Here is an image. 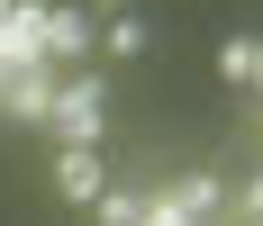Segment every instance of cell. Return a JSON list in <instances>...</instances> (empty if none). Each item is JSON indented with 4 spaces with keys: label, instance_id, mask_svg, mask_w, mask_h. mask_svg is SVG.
<instances>
[{
    "label": "cell",
    "instance_id": "cell-1",
    "mask_svg": "<svg viewBox=\"0 0 263 226\" xmlns=\"http://www.w3.org/2000/svg\"><path fill=\"white\" fill-rule=\"evenodd\" d=\"M46 127L64 136V145H100V127H109V91H100V73L54 81V109H46Z\"/></svg>",
    "mask_w": 263,
    "mask_h": 226
},
{
    "label": "cell",
    "instance_id": "cell-2",
    "mask_svg": "<svg viewBox=\"0 0 263 226\" xmlns=\"http://www.w3.org/2000/svg\"><path fill=\"white\" fill-rule=\"evenodd\" d=\"M46 64V0H9L0 9V73Z\"/></svg>",
    "mask_w": 263,
    "mask_h": 226
},
{
    "label": "cell",
    "instance_id": "cell-3",
    "mask_svg": "<svg viewBox=\"0 0 263 226\" xmlns=\"http://www.w3.org/2000/svg\"><path fill=\"white\" fill-rule=\"evenodd\" d=\"M54 190L73 208H100V190H109V172H100V145H64L54 154Z\"/></svg>",
    "mask_w": 263,
    "mask_h": 226
},
{
    "label": "cell",
    "instance_id": "cell-4",
    "mask_svg": "<svg viewBox=\"0 0 263 226\" xmlns=\"http://www.w3.org/2000/svg\"><path fill=\"white\" fill-rule=\"evenodd\" d=\"M91 46H100V27H91V9H46V54L54 64H91Z\"/></svg>",
    "mask_w": 263,
    "mask_h": 226
},
{
    "label": "cell",
    "instance_id": "cell-5",
    "mask_svg": "<svg viewBox=\"0 0 263 226\" xmlns=\"http://www.w3.org/2000/svg\"><path fill=\"white\" fill-rule=\"evenodd\" d=\"M0 109H9L18 127H46V109H54V73H46V64L9 73V81H0Z\"/></svg>",
    "mask_w": 263,
    "mask_h": 226
},
{
    "label": "cell",
    "instance_id": "cell-6",
    "mask_svg": "<svg viewBox=\"0 0 263 226\" xmlns=\"http://www.w3.org/2000/svg\"><path fill=\"white\" fill-rule=\"evenodd\" d=\"M163 199H173V208H182L191 226H200V217H209L218 199H227V190H218V172H182V181H173V190H163Z\"/></svg>",
    "mask_w": 263,
    "mask_h": 226
},
{
    "label": "cell",
    "instance_id": "cell-7",
    "mask_svg": "<svg viewBox=\"0 0 263 226\" xmlns=\"http://www.w3.org/2000/svg\"><path fill=\"white\" fill-rule=\"evenodd\" d=\"M218 81H227V91L254 81V36H227V46H218Z\"/></svg>",
    "mask_w": 263,
    "mask_h": 226
},
{
    "label": "cell",
    "instance_id": "cell-8",
    "mask_svg": "<svg viewBox=\"0 0 263 226\" xmlns=\"http://www.w3.org/2000/svg\"><path fill=\"white\" fill-rule=\"evenodd\" d=\"M100 46L118 54V64H127V54H145V18H136V9H127V18H100Z\"/></svg>",
    "mask_w": 263,
    "mask_h": 226
},
{
    "label": "cell",
    "instance_id": "cell-9",
    "mask_svg": "<svg viewBox=\"0 0 263 226\" xmlns=\"http://www.w3.org/2000/svg\"><path fill=\"white\" fill-rule=\"evenodd\" d=\"M100 226H145V199L136 190H100Z\"/></svg>",
    "mask_w": 263,
    "mask_h": 226
},
{
    "label": "cell",
    "instance_id": "cell-10",
    "mask_svg": "<svg viewBox=\"0 0 263 226\" xmlns=\"http://www.w3.org/2000/svg\"><path fill=\"white\" fill-rule=\"evenodd\" d=\"M145 226H191V217H182L173 199H145Z\"/></svg>",
    "mask_w": 263,
    "mask_h": 226
},
{
    "label": "cell",
    "instance_id": "cell-11",
    "mask_svg": "<svg viewBox=\"0 0 263 226\" xmlns=\"http://www.w3.org/2000/svg\"><path fill=\"white\" fill-rule=\"evenodd\" d=\"M82 9H100V18H127V0H82Z\"/></svg>",
    "mask_w": 263,
    "mask_h": 226
},
{
    "label": "cell",
    "instance_id": "cell-12",
    "mask_svg": "<svg viewBox=\"0 0 263 226\" xmlns=\"http://www.w3.org/2000/svg\"><path fill=\"white\" fill-rule=\"evenodd\" d=\"M254 91H263V46H254Z\"/></svg>",
    "mask_w": 263,
    "mask_h": 226
},
{
    "label": "cell",
    "instance_id": "cell-13",
    "mask_svg": "<svg viewBox=\"0 0 263 226\" xmlns=\"http://www.w3.org/2000/svg\"><path fill=\"white\" fill-rule=\"evenodd\" d=\"M0 9H9V0H0Z\"/></svg>",
    "mask_w": 263,
    "mask_h": 226
},
{
    "label": "cell",
    "instance_id": "cell-14",
    "mask_svg": "<svg viewBox=\"0 0 263 226\" xmlns=\"http://www.w3.org/2000/svg\"><path fill=\"white\" fill-rule=\"evenodd\" d=\"M0 81H9V73H0Z\"/></svg>",
    "mask_w": 263,
    "mask_h": 226
}]
</instances>
